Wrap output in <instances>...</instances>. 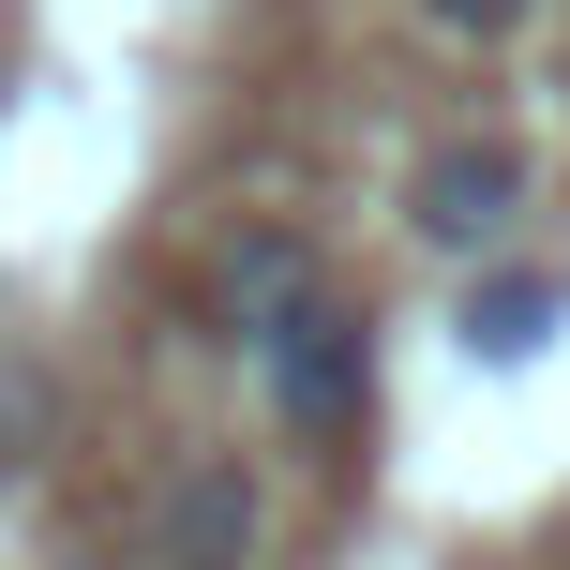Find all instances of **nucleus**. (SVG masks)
I'll return each mask as SVG.
<instances>
[{
    "mask_svg": "<svg viewBox=\"0 0 570 570\" xmlns=\"http://www.w3.org/2000/svg\"><path fill=\"white\" fill-rule=\"evenodd\" d=\"M240 361L271 375V405H285V421H301V435H345V421H361V405H375V331H361V315L331 301V285H315L301 315H271V331L240 345Z\"/></svg>",
    "mask_w": 570,
    "mask_h": 570,
    "instance_id": "nucleus-1",
    "label": "nucleus"
},
{
    "mask_svg": "<svg viewBox=\"0 0 570 570\" xmlns=\"http://www.w3.org/2000/svg\"><path fill=\"white\" fill-rule=\"evenodd\" d=\"M511 210H525V150H511V136H451L421 180H405V226H421L435 256H481V240H511Z\"/></svg>",
    "mask_w": 570,
    "mask_h": 570,
    "instance_id": "nucleus-2",
    "label": "nucleus"
},
{
    "mask_svg": "<svg viewBox=\"0 0 570 570\" xmlns=\"http://www.w3.org/2000/svg\"><path fill=\"white\" fill-rule=\"evenodd\" d=\"M256 541H271V495L240 481L226 451L166 481V570H256Z\"/></svg>",
    "mask_w": 570,
    "mask_h": 570,
    "instance_id": "nucleus-3",
    "label": "nucleus"
},
{
    "mask_svg": "<svg viewBox=\"0 0 570 570\" xmlns=\"http://www.w3.org/2000/svg\"><path fill=\"white\" fill-rule=\"evenodd\" d=\"M301 301H315V240H285V226H256V240H240V256H226V315H240V345H256L271 315H301Z\"/></svg>",
    "mask_w": 570,
    "mask_h": 570,
    "instance_id": "nucleus-4",
    "label": "nucleus"
},
{
    "mask_svg": "<svg viewBox=\"0 0 570 570\" xmlns=\"http://www.w3.org/2000/svg\"><path fill=\"white\" fill-rule=\"evenodd\" d=\"M541 331H556V285H541V271H511V285H481V301H465V345H495V361H525Z\"/></svg>",
    "mask_w": 570,
    "mask_h": 570,
    "instance_id": "nucleus-5",
    "label": "nucleus"
},
{
    "mask_svg": "<svg viewBox=\"0 0 570 570\" xmlns=\"http://www.w3.org/2000/svg\"><path fill=\"white\" fill-rule=\"evenodd\" d=\"M435 30H465V46H495V30H525V0H435Z\"/></svg>",
    "mask_w": 570,
    "mask_h": 570,
    "instance_id": "nucleus-6",
    "label": "nucleus"
}]
</instances>
